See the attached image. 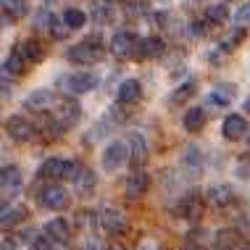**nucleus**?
<instances>
[{
    "label": "nucleus",
    "mask_w": 250,
    "mask_h": 250,
    "mask_svg": "<svg viewBox=\"0 0 250 250\" xmlns=\"http://www.w3.org/2000/svg\"><path fill=\"white\" fill-rule=\"evenodd\" d=\"M98 84L100 77L95 71H74L61 79V87L66 90V95H87V92L98 90Z\"/></svg>",
    "instance_id": "nucleus-1"
},
{
    "label": "nucleus",
    "mask_w": 250,
    "mask_h": 250,
    "mask_svg": "<svg viewBox=\"0 0 250 250\" xmlns=\"http://www.w3.org/2000/svg\"><path fill=\"white\" fill-rule=\"evenodd\" d=\"M66 58L71 61V63H77V66H92V63H98L100 58H103V48L98 45V40H84V42H77V45H71L69 53H66Z\"/></svg>",
    "instance_id": "nucleus-2"
},
{
    "label": "nucleus",
    "mask_w": 250,
    "mask_h": 250,
    "mask_svg": "<svg viewBox=\"0 0 250 250\" xmlns=\"http://www.w3.org/2000/svg\"><path fill=\"white\" fill-rule=\"evenodd\" d=\"M53 119H56V124L61 126V132L77 126L79 119H82V105H79V100H74L71 95H63L58 100V111L53 113Z\"/></svg>",
    "instance_id": "nucleus-3"
},
{
    "label": "nucleus",
    "mask_w": 250,
    "mask_h": 250,
    "mask_svg": "<svg viewBox=\"0 0 250 250\" xmlns=\"http://www.w3.org/2000/svg\"><path fill=\"white\" fill-rule=\"evenodd\" d=\"M129 161V145L124 143V140H111V143L105 145L103 155H100V166H103V171L113 174L116 168H121Z\"/></svg>",
    "instance_id": "nucleus-4"
},
{
    "label": "nucleus",
    "mask_w": 250,
    "mask_h": 250,
    "mask_svg": "<svg viewBox=\"0 0 250 250\" xmlns=\"http://www.w3.org/2000/svg\"><path fill=\"white\" fill-rule=\"evenodd\" d=\"M37 198H40V206L48 208V211H63V208H69V192L58 182H50L48 187H42V192Z\"/></svg>",
    "instance_id": "nucleus-5"
},
{
    "label": "nucleus",
    "mask_w": 250,
    "mask_h": 250,
    "mask_svg": "<svg viewBox=\"0 0 250 250\" xmlns=\"http://www.w3.org/2000/svg\"><path fill=\"white\" fill-rule=\"evenodd\" d=\"M177 213H179V219L198 221L200 216H203V195L198 190H187L177 200Z\"/></svg>",
    "instance_id": "nucleus-6"
},
{
    "label": "nucleus",
    "mask_w": 250,
    "mask_h": 250,
    "mask_svg": "<svg viewBox=\"0 0 250 250\" xmlns=\"http://www.w3.org/2000/svg\"><path fill=\"white\" fill-rule=\"evenodd\" d=\"M98 221H100V227H103L108 234H113V237H116V234H124L126 227H129L124 211H119V208H113V206H105L103 211L98 213Z\"/></svg>",
    "instance_id": "nucleus-7"
},
{
    "label": "nucleus",
    "mask_w": 250,
    "mask_h": 250,
    "mask_svg": "<svg viewBox=\"0 0 250 250\" xmlns=\"http://www.w3.org/2000/svg\"><path fill=\"white\" fill-rule=\"evenodd\" d=\"M137 45H140V40L134 37L132 32H116L111 40V53L119 61H129V58L137 56Z\"/></svg>",
    "instance_id": "nucleus-8"
},
{
    "label": "nucleus",
    "mask_w": 250,
    "mask_h": 250,
    "mask_svg": "<svg viewBox=\"0 0 250 250\" xmlns=\"http://www.w3.org/2000/svg\"><path fill=\"white\" fill-rule=\"evenodd\" d=\"M150 190V174L143 171V168H132V174L124 182V195L129 200H137Z\"/></svg>",
    "instance_id": "nucleus-9"
},
{
    "label": "nucleus",
    "mask_w": 250,
    "mask_h": 250,
    "mask_svg": "<svg viewBox=\"0 0 250 250\" xmlns=\"http://www.w3.org/2000/svg\"><path fill=\"white\" fill-rule=\"evenodd\" d=\"M5 132H8V137L13 140V143H29L37 129H35V124H32L29 119L11 116L8 121H5Z\"/></svg>",
    "instance_id": "nucleus-10"
},
{
    "label": "nucleus",
    "mask_w": 250,
    "mask_h": 250,
    "mask_svg": "<svg viewBox=\"0 0 250 250\" xmlns=\"http://www.w3.org/2000/svg\"><path fill=\"white\" fill-rule=\"evenodd\" d=\"M129 161H132V168H143L147 161H150V147H147V140L143 137L140 132H132L129 134Z\"/></svg>",
    "instance_id": "nucleus-11"
},
{
    "label": "nucleus",
    "mask_w": 250,
    "mask_h": 250,
    "mask_svg": "<svg viewBox=\"0 0 250 250\" xmlns=\"http://www.w3.org/2000/svg\"><path fill=\"white\" fill-rule=\"evenodd\" d=\"M179 164H182V168H185L190 177H200L203 166H206V155H203V150L198 145H187L185 150H182V155H179Z\"/></svg>",
    "instance_id": "nucleus-12"
},
{
    "label": "nucleus",
    "mask_w": 250,
    "mask_h": 250,
    "mask_svg": "<svg viewBox=\"0 0 250 250\" xmlns=\"http://www.w3.org/2000/svg\"><path fill=\"white\" fill-rule=\"evenodd\" d=\"M140 98H143V82L140 79H124V82L119 84V90H116V100L121 105H134V103H140Z\"/></svg>",
    "instance_id": "nucleus-13"
},
{
    "label": "nucleus",
    "mask_w": 250,
    "mask_h": 250,
    "mask_svg": "<svg viewBox=\"0 0 250 250\" xmlns=\"http://www.w3.org/2000/svg\"><path fill=\"white\" fill-rule=\"evenodd\" d=\"M48 237L56 242V245H66V242L71 240V224L63 219V216H56V219H50L48 224H45V229H42Z\"/></svg>",
    "instance_id": "nucleus-14"
},
{
    "label": "nucleus",
    "mask_w": 250,
    "mask_h": 250,
    "mask_svg": "<svg viewBox=\"0 0 250 250\" xmlns=\"http://www.w3.org/2000/svg\"><path fill=\"white\" fill-rule=\"evenodd\" d=\"M250 132L248 121L240 116V113H232V116L224 119V124H221V134L229 140V143H237V140H242L245 134Z\"/></svg>",
    "instance_id": "nucleus-15"
},
{
    "label": "nucleus",
    "mask_w": 250,
    "mask_h": 250,
    "mask_svg": "<svg viewBox=\"0 0 250 250\" xmlns=\"http://www.w3.org/2000/svg\"><path fill=\"white\" fill-rule=\"evenodd\" d=\"M203 200H208L216 208H227L234 203V190L229 185H211L206 190V195H203Z\"/></svg>",
    "instance_id": "nucleus-16"
},
{
    "label": "nucleus",
    "mask_w": 250,
    "mask_h": 250,
    "mask_svg": "<svg viewBox=\"0 0 250 250\" xmlns=\"http://www.w3.org/2000/svg\"><path fill=\"white\" fill-rule=\"evenodd\" d=\"M74 190H77L82 198H87V195H92V190H95V185H98V179H95V174L90 171L87 166H79V171L74 174Z\"/></svg>",
    "instance_id": "nucleus-17"
},
{
    "label": "nucleus",
    "mask_w": 250,
    "mask_h": 250,
    "mask_svg": "<svg viewBox=\"0 0 250 250\" xmlns=\"http://www.w3.org/2000/svg\"><path fill=\"white\" fill-rule=\"evenodd\" d=\"M40 179H66V158H48L40 166Z\"/></svg>",
    "instance_id": "nucleus-18"
},
{
    "label": "nucleus",
    "mask_w": 250,
    "mask_h": 250,
    "mask_svg": "<svg viewBox=\"0 0 250 250\" xmlns=\"http://www.w3.org/2000/svg\"><path fill=\"white\" fill-rule=\"evenodd\" d=\"M21 187V168L19 166H0V190L13 192Z\"/></svg>",
    "instance_id": "nucleus-19"
},
{
    "label": "nucleus",
    "mask_w": 250,
    "mask_h": 250,
    "mask_svg": "<svg viewBox=\"0 0 250 250\" xmlns=\"http://www.w3.org/2000/svg\"><path fill=\"white\" fill-rule=\"evenodd\" d=\"M24 219H26L24 206H8L3 211V216H0V229H3V232H11V229H16Z\"/></svg>",
    "instance_id": "nucleus-20"
},
{
    "label": "nucleus",
    "mask_w": 250,
    "mask_h": 250,
    "mask_svg": "<svg viewBox=\"0 0 250 250\" xmlns=\"http://www.w3.org/2000/svg\"><path fill=\"white\" fill-rule=\"evenodd\" d=\"M234 95H237V90H234V84H229V82H224V84H216L213 90H211V95H208V103L227 108V105H232Z\"/></svg>",
    "instance_id": "nucleus-21"
},
{
    "label": "nucleus",
    "mask_w": 250,
    "mask_h": 250,
    "mask_svg": "<svg viewBox=\"0 0 250 250\" xmlns=\"http://www.w3.org/2000/svg\"><path fill=\"white\" fill-rule=\"evenodd\" d=\"M164 50H166L164 40L155 35L140 40V45H137V56H143V58H158V56H164Z\"/></svg>",
    "instance_id": "nucleus-22"
},
{
    "label": "nucleus",
    "mask_w": 250,
    "mask_h": 250,
    "mask_svg": "<svg viewBox=\"0 0 250 250\" xmlns=\"http://www.w3.org/2000/svg\"><path fill=\"white\" fill-rule=\"evenodd\" d=\"M50 103H53V90H45V87L29 92L26 100H24V105L29 108V111H42V108H48Z\"/></svg>",
    "instance_id": "nucleus-23"
},
{
    "label": "nucleus",
    "mask_w": 250,
    "mask_h": 250,
    "mask_svg": "<svg viewBox=\"0 0 250 250\" xmlns=\"http://www.w3.org/2000/svg\"><path fill=\"white\" fill-rule=\"evenodd\" d=\"M19 53H21V58L26 63H40V61L45 58V48L37 40H24V42L19 45Z\"/></svg>",
    "instance_id": "nucleus-24"
},
{
    "label": "nucleus",
    "mask_w": 250,
    "mask_h": 250,
    "mask_svg": "<svg viewBox=\"0 0 250 250\" xmlns=\"http://www.w3.org/2000/svg\"><path fill=\"white\" fill-rule=\"evenodd\" d=\"M3 11L8 21H19L29 13V0H3Z\"/></svg>",
    "instance_id": "nucleus-25"
},
{
    "label": "nucleus",
    "mask_w": 250,
    "mask_h": 250,
    "mask_svg": "<svg viewBox=\"0 0 250 250\" xmlns=\"http://www.w3.org/2000/svg\"><path fill=\"white\" fill-rule=\"evenodd\" d=\"M182 124H185L187 132H200L203 126H206V111L203 108H190V111L185 113V119H182Z\"/></svg>",
    "instance_id": "nucleus-26"
},
{
    "label": "nucleus",
    "mask_w": 250,
    "mask_h": 250,
    "mask_svg": "<svg viewBox=\"0 0 250 250\" xmlns=\"http://www.w3.org/2000/svg\"><path fill=\"white\" fill-rule=\"evenodd\" d=\"M195 90H198V82L195 79H187L185 84H179L177 90L171 92V98H168V103L171 105H182V103H187L192 95H195Z\"/></svg>",
    "instance_id": "nucleus-27"
},
{
    "label": "nucleus",
    "mask_w": 250,
    "mask_h": 250,
    "mask_svg": "<svg viewBox=\"0 0 250 250\" xmlns=\"http://www.w3.org/2000/svg\"><path fill=\"white\" fill-rule=\"evenodd\" d=\"M61 21L66 24L69 32H77V29H82V26L87 24V13L79 11V8H66L63 16H61Z\"/></svg>",
    "instance_id": "nucleus-28"
},
{
    "label": "nucleus",
    "mask_w": 250,
    "mask_h": 250,
    "mask_svg": "<svg viewBox=\"0 0 250 250\" xmlns=\"http://www.w3.org/2000/svg\"><path fill=\"white\" fill-rule=\"evenodd\" d=\"M213 245H216V250H232L237 245V232H234V229H221V232H216Z\"/></svg>",
    "instance_id": "nucleus-29"
},
{
    "label": "nucleus",
    "mask_w": 250,
    "mask_h": 250,
    "mask_svg": "<svg viewBox=\"0 0 250 250\" xmlns=\"http://www.w3.org/2000/svg\"><path fill=\"white\" fill-rule=\"evenodd\" d=\"M8 74H13V77H21V74L26 71V61L21 58V53L19 50H13L8 58H5V66H3Z\"/></svg>",
    "instance_id": "nucleus-30"
},
{
    "label": "nucleus",
    "mask_w": 250,
    "mask_h": 250,
    "mask_svg": "<svg viewBox=\"0 0 250 250\" xmlns=\"http://www.w3.org/2000/svg\"><path fill=\"white\" fill-rule=\"evenodd\" d=\"M92 21H95L98 26L111 24L113 21V5H103V3L92 5Z\"/></svg>",
    "instance_id": "nucleus-31"
},
{
    "label": "nucleus",
    "mask_w": 250,
    "mask_h": 250,
    "mask_svg": "<svg viewBox=\"0 0 250 250\" xmlns=\"http://www.w3.org/2000/svg\"><path fill=\"white\" fill-rule=\"evenodd\" d=\"M242 40H245V32H242L240 26H237V29H232V32H229L227 37H221L219 48L224 50V53H232L234 48H240V42H242Z\"/></svg>",
    "instance_id": "nucleus-32"
},
{
    "label": "nucleus",
    "mask_w": 250,
    "mask_h": 250,
    "mask_svg": "<svg viewBox=\"0 0 250 250\" xmlns=\"http://www.w3.org/2000/svg\"><path fill=\"white\" fill-rule=\"evenodd\" d=\"M229 19L227 5H208L206 8V24H224Z\"/></svg>",
    "instance_id": "nucleus-33"
},
{
    "label": "nucleus",
    "mask_w": 250,
    "mask_h": 250,
    "mask_svg": "<svg viewBox=\"0 0 250 250\" xmlns=\"http://www.w3.org/2000/svg\"><path fill=\"white\" fill-rule=\"evenodd\" d=\"M29 250H56V242L42 232V234H37V237L29 240Z\"/></svg>",
    "instance_id": "nucleus-34"
},
{
    "label": "nucleus",
    "mask_w": 250,
    "mask_h": 250,
    "mask_svg": "<svg viewBox=\"0 0 250 250\" xmlns=\"http://www.w3.org/2000/svg\"><path fill=\"white\" fill-rule=\"evenodd\" d=\"M95 221H98V216H95V213H90V211H79V213H77V227L87 229V232H90V229L95 227Z\"/></svg>",
    "instance_id": "nucleus-35"
},
{
    "label": "nucleus",
    "mask_w": 250,
    "mask_h": 250,
    "mask_svg": "<svg viewBox=\"0 0 250 250\" xmlns=\"http://www.w3.org/2000/svg\"><path fill=\"white\" fill-rule=\"evenodd\" d=\"M48 32H50V35L56 37V40H63L66 35H71V32L66 29V24H63V21H58V19H53V21H50V26H48Z\"/></svg>",
    "instance_id": "nucleus-36"
},
{
    "label": "nucleus",
    "mask_w": 250,
    "mask_h": 250,
    "mask_svg": "<svg viewBox=\"0 0 250 250\" xmlns=\"http://www.w3.org/2000/svg\"><path fill=\"white\" fill-rule=\"evenodd\" d=\"M108 111H111V113H108V119H111V121H119V124H121V121H126V116H129V113L124 111V105H121V103L111 105Z\"/></svg>",
    "instance_id": "nucleus-37"
},
{
    "label": "nucleus",
    "mask_w": 250,
    "mask_h": 250,
    "mask_svg": "<svg viewBox=\"0 0 250 250\" xmlns=\"http://www.w3.org/2000/svg\"><path fill=\"white\" fill-rule=\"evenodd\" d=\"M53 19H56V16H53V13H50L48 8H42V11L37 13V26H40V29H48Z\"/></svg>",
    "instance_id": "nucleus-38"
},
{
    "label": "nucleus",
    "mask_w": 250,
    "mask_h": 250,
    "mask_svg": "<svg viewBox=\"0 0 250 250\" xmlns=\"http://www.w3.org/2000/svg\"><path fill=\"white\" fill-rule=\"evenodd\" d=\"M237 177L240 179H250V158H248V155L237 161Z\"/></svg>",
    "instance_id": "nucleus-39"
},
{
    "label": "nucleus",
    "mask_w": 250,
    "mask_h": 250,
    "mask_svg": "<svg viewBox=\"0 0 250 250\" xmlns=\"http://www.w3.org/2000/svg\"><path fill=\"white\" fill-rule=\"evenodd\" d=\"M248 21H250V3H245L237 11V24H248Z\"/></svg>",
    "instance_id": "nucleus-40"
},
{
    "label": "nucleus",
    "mask_w": 250,
    "mask_h": 250,
    "mask_svg": "<svg viewBox=\"0 0 250 250\" xmlns=\"http://www.w3.org/2000/svg\"><path fill=\"white\" fill-rule=\"evenodd\" d=\"M203 32H206V29H203V21H195L192 29H190V35L192 37H203Z\"/></svg>",
    "instance_id": "nucleus-41"
},
{
    "label": "nucleus",
    "mask_w": 250,
    "mask_h": 250,
    "mask_svg": "<svg viewBox=\"0 0 250 250\" xmlns=\"http://www.w3.org/2000/svg\"><path fill=\"white\" fill-rule=\"evenodd\" d=\"M0 250H16V242H13V240H5L3 245H0Z\"/></svg>",
    "instance_id": "nucleus-42"
},
{
    "label": "nucleus",
    "mask_w": 250,
    "mask_h": 250,
    "mask_svg": "<svg viewBox=\"0 0 250 250\" xmlns=\"http://www.w3.org/2000/svg\"><path fill=\"white\" fill-rule=\"evenodd\" d=\"M84 250H98V240L90 237V240H87V248H84Z\"/></svg>",
    "instance_id": "nucleus-43"
},
{
    "label": "nucleus",
    "mask_w": 250,
    "mask_h": 250,
    "mask_svg": "<svg viewBox=\"0 0 250 250\" xmlns=\"http://www.w3.org/2000/svg\"><path fill=\"white\" fill-rule=\"evenodd\" d=\"M105 250H126L121 242H111V245H105Z\"/></svg>",
    "instance_id": "nucleus-44"
},
{
    "label": "nucleus",
    "mask_w": 250,
    "mask_h": 250,
    "mask_svg": "<svg viewBox=\"0 0 250 250\" xmlns=\"http://www.w3.org/2000/svg\"><path fill=\"white\" fill-rule=\"evenodd\" d=\"M182 250H200V245H198V242H187V245L182 248Z\"/></svg>",
    "instance_id": "nucleus-45"
},
{
    "label": "nucleus",
    "mask_w": 250,
    "mask_h": 250,
    "mask_svg": "<svg viewBox=\"0 0 250 250\" xmlns=\"http://www.w3.org/2000/svg\"><path fill=\"white\" fill-rule=\"evenodd\" d=\"M5 208H8V200H0V216H3Z\"/></svg>",
    "instance_id": "nucleus-46"
},
{
    "label": "nucleus",
    "mask_w": 250,
    "mask_h": 250,
    "mask_svg": "<svg viewBox=\"0 0 250 250\" xmlns=\"http://www.w3.org/2000/svg\"><path fill=\"white\" fill-rule=\"evenodd\" d=\"M242 108H245V111H248V113H250V95H248V98H245V105H242Z\"/></svg>",
    "instance_id": "nucleus-47"
},
{
    "label": "nucleus",
    "mask_w": 250,
    "mask_h": 250,
    "mask_svg": "<svg viewBox=\"0 0 250 250\" xmlns=\"http://www.w3.org/2000/svg\"><path fill=\"white\" fill-rule=\"evenodd\" d=\"M242 250H250V242H245V245H242Z\"/></svg>",
    "instance_id": "nucleus-48"
},
{
    "label": "nucleus",
    "mask_w": 250,
    "mask_h": 250,
    "mask_svg": "<svg viewBox=\"0 0 250 250\" xmlns=\"http://www.w3.org/2000/svg\"><path fill=\"white\" fill-rule=\"evenodd\" d=\"M105 3H116V0H105Z\"/></svg>",
    "instance_id": "nucleus-49"
},
{
    "label": "nucleus",
    "mask_w": 250,
    "mask_h": 250,
    "mask_svg": "<svg viewBox=\"0 0 250 250\" xmlns=\"http://www.w3.org/2000/svg\"><path fill=\"white\" fill-rule=\"evenodd\" d=\"M248 145H250V137H248Z\"/></svg>",
    "instance_id": "nucleus-50"
}]
</instances>
